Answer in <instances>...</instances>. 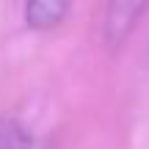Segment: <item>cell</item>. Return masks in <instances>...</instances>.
Instances as JSON below:
<instances>
[{
    "instance_id": "cell-3",
    "label": "cell",
    "mask_w": 149,
    "mask_h": 149,
    "mask_svg": "<svg viewBox=\"0 0 149 149\" xmlns=\"http://www.w3.org/2000/svg\"><path fill=\"white\" fill-rule=\"evenodd\" d=\"M0 149H42V144L19 119L0 116Z\"/></svg>"
},
{
    "instance_id": "cell-1",
    "label": "cell",
    "mask_w": 149,
    "mask_h": 149,
    "mask_svg": "<svg viewBox=\"0 0 149 149\" xmlns=\"http://www.w3.org/2000/svg\"><path fill=\"white\" fill-rule=\"evenodd\" d=\"M149 0H108L105 8V39L111 47L122 44L133 33L135 22L141 19Z\"/></svg>"
},
{
    "instance_id": "cell-2",
    "label": "cell",
    "mask_w": 149,
    "mask_h": 149,
    "mask_svg": "<svg viewBox=\"0 0 149 149\" xmlns=\"http://www.w3.org/2000/svg\"><path fill=\"white\" fill-rule=\"evenodd\" d=\"M72 0H25V25L31 31H53L66 17Z\"/></svg>"
}]
</instances>
